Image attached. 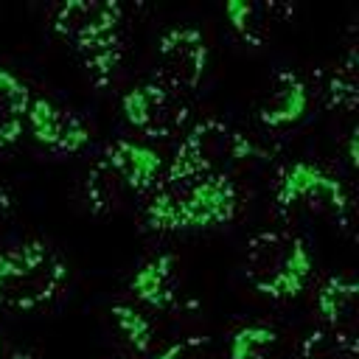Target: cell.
<instances>
[{
  "mask_svg": "<svg viewBox=\"0 0 359 359\" xmlns=\"http://www.w3.org/2000/svg\"><path fill=\"white\" fill-rule=\"evenodd\" d=\"M353 62L356 59H353V50H351L345 65L337 67V73L328 81V104L337 107V109H345V112L356 109V70H353Z\"/></svg>",
  "mask_w": 359,
  "mask_h": 359,
  "instance_id": "obj_19",
  "label": "cell"
},
{
  "mask_svg": "<svg viewBox=\"0 0 359 359\" xmlns=\"http://www.w3.org/2000/svg\"><path fill=\"white\" fill-rule=\"evenodd\" d=\"M109 314H112L115 328L121 331V337L129 342L132 351H137V353H149V351H151L154 328H151V323H149L146 314H140V311H137L135 306H129V303H115V306L109 309Z\"/></svg>",
  "mask_w": 359,
  "mask_h": 359,
  "instance_id": "obj_18",
  "label": "cell"
},
{
  "mask_svg": "<svg viewBox=\"0 0 359 359\" xmlns=\"http://www.w3.org/2000/svg\"><path fill=\"white\" fill-rule=\"evenodd\" d=\"M157 359H216L213 342L208 337H185L174 345H168Z\"/></svg>",
  "mask_w": 359,
  "mask_h": 359,
  "instance_id": "obj_20",
  "label": "cell"
},
{
  "mask_svg": "<svg viewBox=\"0 0 359 359\" xmlns=\"http://www.w3.org/2000/svg\"><path fill=\"white\" fill-rule=\"evenodd\" d=\"M53 31L81 56L90 79L112 81L123 53V6L112 0H67L53 11Z\"/></svg>",
  "mask_w": 359,
  "mask_h": 359,
  "instance_id": "obj_2",
  "label": "cell"
},
{
  "mask_svg": "<svg viewBox=\"0 0 359 359\" xmlns=\"http://www.w3.org/2000/svg\"><path fill=\"white\" fill-rule=\"evenodd\" d=\"M317 311L334 331H356V280L351 275H331L317 292Z\"/></svg>",
  "mask_w": 359,
  "mask_h": 359,
  "instance_id": "obj_14",
  "label": "cell"
},
{
  "mask_svg": "<svg viewBox=\"0 0 359 359\" xmlns=\"http://www.w3.org/2000/svg\"><path fill=\"white\" fill-rule=\"evenodd\" d=\"M275 205L280 213H303L334 222L339 227L351 224V196L345 185L309 160H294L280 168Z\"/></svg>",
  "mask_w": 359,
  "mask_h": 359,
  "instance_id": "obj_6",
  "label": "cell"
},
{
  "mask_svg": "<svg viewBox=\"0 0 359 359\" xmlns=\"http://www.w3.org/2000/svg\"><path fill=\"white\" fill-rule=\"evenodd\" d=\"M300 359H359V345L353 334L314 328L300 345Z\"/></svg>",
  "mask_w": 359,
  "mask_h": 359,
  "instance_id": "obj_17",
  "label": "cell"
},
{
  "mask_svg": "<svg viewBox=\"0 0 359 359\" xmlns=\"http://www.w3.org/2000/svg\"><path fill=\"white\" fill-rule=\"evenodd\" d=\"M67 280L65 261L45 241H25L0 252V306L31 311L50 303Z\"/></svg>",
  "mask_w": 359,
  "mask_h": 359,
  "instance_id": "obj_5",
  "label": "cell"
},
{
  "mask_svg": "<svg viewBox=\"0 0 359 359\" xmlns=\"http://www.w3.org/2000/svg\"><path fill=\"white\" fill-rule=\"evenodd\" d=\"M121 112L129 121V126H135L140 135L151 140H168L180 135L191 115L188 104L174 90L157 84L154 79L126 90L121 98Z\"/></svg>",
  "mask_w": 359,
  "mask_h": 359,
  "instance_id": "obj_9",
  "label": "cell"
},
{
  "mask_svg": "<svg viewBox=\"0 0 359 359\" xmlns=\"http://www.w3.org/2000/svg\"><path fill=\"white\" fill-rule=\"evenodd\" d=\"M238 210V188L227 174H163L151 188L143 222L154 233H188L227 224Z\"/></svg>",
  "mask_w": 359,
  "mask_h": 359,
  "instance_id": "obj_1",
  "label": "cell"
},
{
  "mask_svg": "<svg viewBox=\"0 0 359 359\" xmlns=\"http://www.w3.org/2000/svg\"><path fill=\"white\" fill-rule=\"evenodd\" d=\"M309 109V87L306 81L292 73V70H280L275 73L266 95L258 104V121L269 129H283L297 123Z\"/></svg>",
  "mask_w": 359,
  "mask_h": 359,
  "instance_id": "obj_11",
  "label": "cell"
},
{
  "mask_svg": "<svg viewBox=\"0 0 359 359\" xmlns=\"http://www.w3.org/2000/svg\"><path fill=\"white\" fill-rule=\"evenodd\" d=\"M311 269V252L297 233L261 230L247 241L244 278L255 292L272 300L297 297L306 289Z\"/></svg>",
  "mask_w": 359,
  "mask_h": 359,
  "instance_id": "obj_4",
  "label": "cell"
},
{
  "mask_svg": "<svg viewBox=\"0 0 359 359\" xmlns=\"http://www.w3.org/2000/svg\"><path fill=\"white\" fill-rule=\"evenodd\" d=\"M261 154L264 151L244 132L233 129L219 118H202L185 132V137L174 149L165 174H227L230 165Z\"/></svg>",
  "mask_w": 359,
  "mask_h": 359,
  "instance_id": "obj_7",
  "label": "cell"
},
{
  "mask_svg": "<svg viewBox=\"0 0 359 359\" xmlns=\"http://www.w3.org/2000/svg\"><path fill=\"white\" fill-rule=\"evenodd\" d=\"M129 292L135 300L151 306V309H168L177 300V255L174 252H157L149 261H143L132 280Z\"/></svg>",
  "mask_w": 359,
  "mask_h": 359,
  "instance_id": "obj_12",
  "label": "cell"
},
{
  "mask_svg": "<svg viewBox=\"0 0 359 359\" xmlns=\"http://www.w3.org/2000/svg\"><path fill=\"white\" fill-rule=\"evenodd\" d=\"M208 42L205 34L194 25L168 28L157 42L154 56V81L180 93L196 90L208 70Z\"/></svg>",
  "mask_w": 359,
  "mask_h": 359,
  "instance_id": "obj_8",
  "label": "cell"
},
{
  "mask_svg": "<svg viewBox=\"0 0 359 359\" xmlns=\"http://www.w3.org/2000/svg\"><path fill=\"white\" fill-rule=\"evenodd\" d=\"M286 14H292V6H280V3H247V0H230V3H224V17H227L230 28L250 48H261L272 36L275 22H280Z\"/></svg>",
  "mask_w": 359,
  "mask_h": 359,
  "instance_id": "obj_13",
  "label": "cell"
},
{
  "mask_svg": "<svg viewBox=\"0 0 359 359\" xmlns=\"http://www.w3.org/2000/svg\"><path fill=\"white\" fill-rule=\"evenodd\" d=\"M163 171V157L157 149L135 140H112L104 146L101 157L87 174V202L93 213L115 210L123 196L146 194L157 185Z\"/></svg>",
  "mask_w": 359,
  "mask_h": 359,
  "instance_id": "obj_3",
  "label": "cell"
},
{
  "mask_svg": "<svg viewBox=\"0 0 359 359\" xmlns=\"http://www.w3.org/2000/svg\"><path fill=\"white\" fill-rule=\"evenodd\" d=\"M31 90L11 70L0 67V149L20 140L28 121Z\"/></svg>",
  "mask_w": 359,
  "mask_h": 359,
  "instance_id": "obj_15",
  "label": "cell"
},
{
  "mask_svg": "<svg viewBox=\"0 0 359 359\" xmlns=\"http://www.w3.org/2000/svg\"><path fill=\"white\" fill-rule=\"evenodd\" d=\"M28 129L36 143L59 154H76L90 143V126L62 104L50 98H31L28 107Z\"/></svg>",
  "mask_w": 359,
  "mask_h": 359,
  "instance_id": "obj_10",
  "label": "cell"
},
{
  "mask_svg": "<svg viewBox=\"0 0 359 359\" xmlns=\"http://www.w3.org/2000/svg\"><path fill=\"white\" fill-rule=\"evenodd\" d=\"M278 351L280 334L266 323L241 325L227 339V359H275Z\"/></svg>",
  "mask_w": 359,
  "mask_h": 359,
  "instance_id": "obj_16",
  "label": "cell"
},
{
  "mask_svg": "<svg viewBox=\"0 0 359 359\" xmlns=\"http://www.w3.org/2000/svg\"><path fill=\"white\" fill-rule=\"evenodd\" d=\"M11 359H34V356H31V353H14Z\"/></svg>",
  "mask_w": 359,
  "mask_h": 359,
  "instance_id": "obj_22",
  "label": "cell"
},
{
  "mask_svg": "<svg viewBox=\"0 0 359 359\" xmlns=\"http://www.w3.org/2000/svg\"><path fill=\"white\" fill-rule=\"evenodd\" d=\"M8 213H11V194H8V191L0 185V227L6 224Z\"/></svg>",
  "mask_w": 359,
  "mask_h": 359,
  "instance_id": "obj_21",
  "label": "cell"
}]
</instances>
